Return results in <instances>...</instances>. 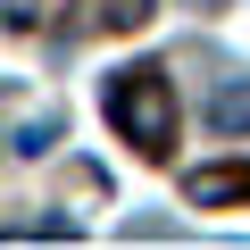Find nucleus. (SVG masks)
Listing matches in <instances>:
<instances>
[{
  "label": "nucleus",
  "mask_w": 250,
  "mask_h": 250,
  "mask_svg": "<svg viewBox=\"0 0 250 250\" xmlns=\"http://www.w3.org/2000/svg\"><path fill=\"white\" fill-rule=\"evenodd\" d=\"M100 108H108V125H117L134 150L167 159V142H175V100H167V75H159V67H125V75H108Z\"/></svg>",
  "instance_id": "nucleus-1"
},
{
  "label": "nucleus",
  "mask_w": 250,
  "mask_h": 250,
  "mask_svg": "<svg viewBox=\"0 0 250 250\" xmlns=\"http://www.w3.org/2000/svg\"><path fill=\"white\" fill-rule=\"evenodd\" d=\"M200 117L217 125V134H250V75H225V83H208Z\"/></svg>",
  "instance_id": "nucleus-2"
},
{
  "label": "nucleus",
  "mask_w": 250,
  "mask_h": 250,
  "mask_svg": "<svg viewBox=\"0 0 250 250\" xmlns=\"http://www.w3.org/2000/svg\"><path fill=\"white\" fill-rule=\"evenodd\" d=\"M184 192H192L200 208H225V200H250V159H233V167H200V175H184Z\"/></svg>",
  "instance_id": "nucleus-3"
},
{
  "label": "nucleus",
  "mask_w": 250,
  "mask_h": 250,
  "mask_svg": "<svg viewBox=\"0 0 250 250\" xmlns=\"http://www.w3.org/2000/svg\"><path fill=\"white\" fill-rule=\"evenodd\" d=\"M59 134H67V117H25V125H17V159H42Z\"/></svg>",
  "instance_id": "nucleus-4"
}]
</instances>
